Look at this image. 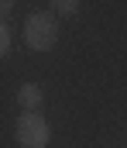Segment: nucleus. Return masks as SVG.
<instances>
[{
  "label": "nucleus",
  "mask_w": 127,
  "mask_h": 148,
  "mask_svg": "<svg viewBox=\"0 0 127 148\" xmlns=\"http://www.w3.org/2000/svg\"><path fill=\"white\" fill-rule=\"evenodd\" d=\"M17 103L24 107V110H41L45 103V93L38 83H21V90H17Z\"/></svg>",
  "instance_id": "7ed1b4c3"
},
{
  "label": "nucleus",
  "mask_w": 127,
  "mask_h": 148,
  "mask_svg": "<svg viewBox=\"0 0 127 148\" xmlns=\"http://www.w3.org/2000/svg\"><path fill=\"white\" fill-rule=\"evenodd\" d=\"M14 138H17L21 148H48L52 127H48V121L38 110H24L17 117V124H14Z\"/></svg>",
  "instance_id": "f03ea898"
},
{
  "label": "nucleus",
  "mask_w": 127,
  "mask_h": 148,
  "mask_svg": "<svg viewBox=\"0 0 127 148\" xmlns=\"http://www.w3.org/2000/svg\"><path fill=\"white\" fill-rule=\"evenodd\" d=\"M48 10H52L55 17H72V14L79 10V0H52Z\"/></svg>",
  "instance_id": "20e7f679"
},
{
  "label": "nucleus",
  "mask_w": 127,
  "mask_h": 148,
  "mask_svg": "<svg viewBox=\"0 0 127 148\" xmlns=\"http://www.w3.org/2000/svg\"><path fill=\"white\" fill-rule=\"evenodd\" d=\"M10 10H14V0H0V21H3Z\"/></svg>",
  "instance_id": "423d86ee"
},
{
  "label": "nucleus",
  "mask_w": 127,
  "mask_h": 148,
  "mask_svg": "<svg viewBox=\"0 0 127 148\" xmlns=\"http://www.w3.org/2000/svg\"><path fill=\"white\" fill-rule=\"evenodd\" d=\"M7 52H10V28L0 21V59H3Z\"/></svg>",
  "instance_id": "39448f33"
},
{
  "label": "nucleus",
  "mask_w": 127,
  "mask_h": 148,
  "mask_svg": "<svg viewBox=\"0 0 127 148\" xmlns=\"http://www.w3.org/2000/svg\"><path fill=\"white\" fill-rule=\"evenodd\" d=\"M24 41L31 52H48L58 41V17L52 10H35L24 21Z\"/></svg>",
  "instance_id": "f257e3e1"
}]
</instances>
